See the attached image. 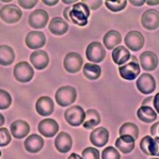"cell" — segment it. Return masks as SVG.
Returning a JSON list of instances; mask_svg holds the SVG:
<instances>
[{"label":"cell","mask_w":159,"mask_h":159,"mask_svg":"<svg viewBox=\"0 0 159 159\" xmlns=\"http://www.w3.org/2000/svg\"><path fill=\"white\" fill-rule=\"evenodd\" d=\"M90 15V10L85 3L82 1L76 3L71 8L69 17L72 23L83 27L88 24V20Z\"/></svg>","instance_id":"6da1fadb"},{"label":"cell","mask_w":159,"mask_h":159,"mask_svg":"<svg viewBox=\"0 0 159 159\" xmlns=\"http://www.w3.org/2000/svg\"><path fill=\"white\" fill-rule=\"evenodd\" d=\"M56 101L60 107H66L72 103H74L77 98V91L75 88L72 86H63L59 88L56 92Z\"/></svg>","instance_id":"7a4b0ae2"},{"label":"cell","mask_w":159,"mask_h":159,"mask_svg":"<svg viewBox=\"0 0 159 159\" xmlns=\"http://www.w3.org/2000/svg\"><path fill=\"white\" fill-rule=\"evenodd\" d=\"M119 73L120 76L126 80H133L136 79L140 73V67L137 58L134 56H131L126 64L119 67Z\"/></svg>","instance_id":"3957f363"},{"label":"cell","mask_w":159,"mask_h":159,"mask_svg":"<svg viewBox=\"0 0 159 159\" xmlns=\"http://www.w3.org/2000/svg\"><path fill=\"white\" fill-rule=\"evenodd\" d=\"M65 119L71 126L78 127L84 123L85 111L80 106H72L65 110Z\"/></svg>","instance_id":"277c9868"},{"label":"cell","mask_w":159,"mask_h":159,"mask_svg":"<svg viewBox=\"0 0 159 159\" xmlns=\"http://www.w3.org/2000/svg\"><path fill=\"white\" fill-rule=\"evenodd\" d=\"M22 16V10L15 5H7L0 10L1 20L8 24H13L18 22Z\"/></svg>","instance_id":"5b68a950"},{"label":"cell","mask_w":159,"mask_h":159,"mask_svg":"<svg viewBox=\"0 0 159 159\" xmlns=\"http://www.w3.org/2000/svg\"><path fill=\"white\" fill-rule=\"evenodd\" d=\"M14 76L19 82L26 83L30 81L34 76V70L27 62H20L15 66Z\"/></svg>","instance_id":"8992f818"},{"label":"cell","mask_w":159,"mask_h":159,"mask_svg":"<svg viewBox=\"0 0 159 159\" xmlns=\"http://www.w3.org/2000/svg\"><path fill=\"white\" fill-rule=\"evenodd\" d=\"M86 57L89 61L93 64L101 63L106 57V49L100 42L95 41L91 42L87 47L86 49Z\"/></svg>","instance_id":"52a82bcc"},{"label":"cell","mask_w":159,"mask_h":159,"mask_svg":"<svg viewBox=\"0 0 159 159\" xmlns=\"http://www.w3.org/2000/svg\"><path fill=\"white\" fill-rule=\"evenodd\" d=\"M136 86L140 93L144 95H149L155 91L157 84L155 78L151 74L143 73L136 80Z\"/></svg>","instance_id":"ba28073f"},{"label":"cell","mask_w":159,"mask_h":159,"mask_svg":"<svg viewBox=\"0 0 159 159\" xmlns=\"http://www.w3.org/2000/svg\"><path fill=\"white\" fill-rule=\"evenodd\" d=\"M82 65H83V59L78 53L71 52L65 56L64 60V67L67 72L69 73L79 72L82 67Z\"/></svg>","instance_id":"9c48e42d"},{"label":"cell","mask_w":159,"mask_h":159,"mask_svg":"<svg viewBox=\"0 0 159 159\" xmlns=\"http://www.w3.org/2000/svg\"><path fill=\"white\" fill-rule=\"evenodd\" d=\"M139 147L141 151L146 155L159 157V137L152 138L147 135L141 139Z\"/></svg>","instance_id":"30bf717a"},{"label":"cell","mask_w":159,"mask_h":159,"mask_svg":"<svg viewBox=\"0 0 159 159\" xmlns=\"http://www.w3.org/2000/svg\"><path fill=\"white\" fill-rule=\"evenodd\" d=\"M124 43L130 50L137 52L144 47L145 39L140 32L131 30L126 34L124 38Z\"/></svg>","instance_id":"8fae6325"},{"label":"cell","mask_w":159,"mask_h":159,"mask_svg":"<svg viewBox=\"0 0 159 159\" xmlns=\"http://www.w3.org/2000/svg\"><path fill=\"white\" fill-rule=\"evenodd\" d=\"M49 17L48 13L42 10V9H39V10H35L33 11L29 16V25L33 28V29H42L45 28L48 22Z\"/></svg>","instance_id":"7c38bea8"},{"label":"cell","mask_w":159,"mask_h":159,"mask_svg":"<svg viewBox=\"0 0 159 159\" xmlns=\"http://www.w3.org/2000/svg\"><path fill=\"white\" fill-rule=\"evenodd\" d=\"M141 25L148 30H154L159 27V12L154 9L147 10L141 16Z\"/></svg>","instance_id":"4fadbf2b"},{"label":"cell","mask_w":159,"mask_h":159,"mask_svg":"<svg viewBox=\"0 0 159 159\" xmlns=\"http://www.w3.org/2000/svg\"><path fill=\"white\" fill-rule=\"evenodd\" d=\"M38 130L44 137L53 138L57 134L59 130V125L54 119L47 118L39 123Z\"/></svg>","instance_id":"5bb4252c"},{"label":"cell","mask_w":159,"mask_h":159,"mask_svg":"<svg viewBox=\"0 0 159 159\" xmlns=\"http://www.w3.org/2000/svg\"><path fill=\"white\" fill-rule=\"evenodd\" d=\"M25 43L30 49L41 48L46 44V36L41 31H30L25 38Z\"/></svg>","instance_id":"9a60e30c"},{"label":"cell","mask_w":159,"mask_h":159,"mask_svg":"<svg viewBox=\"0 0 159 159\" xmlns=\"http://www.w3.org/2000/svg\"><path fill=\"white\" fill-rule=\"evenodd\" d=\"M89 140L93 146L98 148H102L107 144L109 140V132L104 127H98L91 131Z\"/></svg>","instance_id":"2e32d148"},{"label":"cell","mask_w":159,"mask_h":159,"mask_svg":"<svg viewBox=\"0 0 159 159\" xmlns=\"http://www.w3.org/2000/svg\"><path fill=\"white\" fill-rule=\"evenodd\" d=\"M139 62L145 71L152 72L157 67L158 58L157 56L151 51H145L139 57Z\"/></svg>","instance_id":"e0dca14e"},{"label":"cell","mask_w":159,"mask_h":159,"mask_svg":"<svg viewBox=\"0 0 159 159\" xmlns=\"http://www.w3.org/2000/svg\"><path fill=\"white\" fill-rule=\"evenodd\" d=\"M55 147L57 151L62 154L68 153L72 147V139L70 134L65 131L59 132L55 139Z\"/></svg>","instance_id":"ac0fdd59"},{"label":"cell","mask_w":159,"mask_h":159,"mask_svg":"<svg viewBox=\"0 0 159 159\" xmlns=\"http://www.w3.org/2000/svg\"><path fill=\"white\" fill-rule=\"evenodd\" d=\"M54 101L49 97L43 96L37 100L36 111L39 116H49L54 112Z\"/></svg>","instance_id":"d6986e66"},{"label":"cell","mask_w":159,"mask_h":159,"mask_svg":"<svg viewBox=\"0 0 159 159\" xmlns=\"http://www.w3.org/2000/svg\"><path fill=\"white\" fill-rule=\"evenodd\" d=\"M30 61L37 70H44L49 64V57L44 50H36L31 53Z\"/></svg>","instance_id":"ffe728a7"},{"label":"cell","mask_w":159,"mask_h":159,"mask_svg":"<svg viewBox=\"0 0 159 159\" xmlns=\"http://www.w3.org/2000/svg\"><path fill=\"white\" fill-rule=\"evenodd\" d=\"M30 130V127L29 123L23 120H16L10 126V131L12 136L18 139L27 137Z\"/></svg>","instance_id":"44dd1931"},{"label":"cell","mask_w":159,"mask_h":159,"mask_svg":"<svg viewBox=\"0 0 159 159\" xmlns=\"http://www.w3.org/2000/svg\"><path fill=\"white\" fill-rule=\"evenodd\" d=\"M44 147L43 138L38 134H31L24 141V148L29 153H39Z\"/></svg>","instance_id":"7402d4cb"},{"label":"cell","mask_w":159,"mask_h":159,"mask_svg":"<svg viewBox=\"0 0 159 159\" xmlns=\"http://www.w3.org/2000/svg\"><path fill=\"white\" fill-rule=\"evenodd\" d=\"M68 23L61 17H55L48 24V30L56 36H62L68 31Z\"/></svg>","instance_id":"603a6c76"},{"label":"cell","mask_w":159,"mask_h":159,"mask_svg":"<svg viewBox=\"0 0 159 159\" xmlns=\"http://www.w3.org/2000/svg\"><path fill=\"white\" fill-rule=\"evenodd\" d=\"M116 147L123 154H129L135 148V139L128 135L120 136L116 139Z\"/></svg>","instance_id":"cb8c5ba5"},{"label":"cell","mask_w":159,"mask_h":159,"mask_svg":"<svg viewBox=\"0 0 159 159\" xmlns=\"http://www.w3.org/2000/svg\"><path fill=\"white\" fill-rule=\"evenodd\" d=\"M130 53L128 48L123 46H119L112 52V59L114 63L118 65H123L126 64L130 58Z\"/></svg>","instance_id":"d4e9b609"},{"label":"cell","mask_w":159,"mask_h":159,"mask_svg":"<svg viewBox=\"0 0 159 159\" xmlns=\"http://www.w3.org/2000/svg\"><path fill=\"white\" fill-rule=\"evenodd\" d=\"M101 122V117L99 113L95 109H89L85 112V120L82 123L85 129L90 130L98 126Z\"/></svg>","instance_id":"484cf974"},{"label":"cell","mask_w":159,"mask_h":159,"mask_svg":"<svg viewBox=\"0 0 159 159\" xmlns=\"http://www.w3.org/2000/svg\"><path fill=\"white\" fill-rule=\"evenodd\" d=\"M103 42L108 50L115 49L122 42V36L116 30H109L103 38Z\"/></svg>","instance_id":"4316f807"},{"label":"cell","mask_w":159,"mask_h":159,"mask_svg":"<svg viewBox=\"0 0 159 159\" xmlns=\"http://www.w3.org/2000/svg\"><path fill=\"white\" fill-rule=\"evenodd\" d=\"M137 116L141 122L146 123H151L157 120V114L153 109V107L141 106L138 110Z\"/></svg>","instance_id":"83f0119b"},{"label":"cell","mask_w":159,"mask_h":159,"mask_svg":"<svg viewBox=\"0 0 159 159\" xmlns=\"http://www.w3.org/2000/svg\"><path fill=\"white\" fill-rule=\"evenodd\" d=\"M15 60V54L13 48L7 45L0 46V65L9 66Z\"/></svg>","instance_id":"f1b7e54d"},{"label":"cell","mask_w":159,"mask_h":159,"mask_svg":"<svg viewBox=\"0 0 159 159\" xmlns=\"http://www.w3.org/2000/svg\"><path fill=\"white\" fill-rule=\"evenodd\" d=\"M83 74L89 80H98L101 76V68L98 65L89 63L83 66Z\"/></svg>","instance_id":"f546056e"},{"label":"cell","mask_w":159,"mask_h":159,"mask_svg":"<svg viewBox=\"0 0 159 159\" xmlns=\"http://www.w3.org/2000/svg\"><path fill=\"white\" fill-rule=\"evenodd\" d=\"M119 134H120V136L128 135V136L133 138L136 140L138 137H139V130L138 126L135 123H125L120 127Z\"/></svg>","instance_id":"4dcf8cb0"},{"label":"cell","mask_w":159,"mask_h":159,"mask_svg":"<svg viewBox=\"0 0 159 159\" xmlns=\"http://www.w3.org/2000/svg\"><path fill=\"white\" fill-rule=\"evenodd\" d=\"M127 1L126 0H119V1H109L107 0L105 2L106 7L108 8L110 11L112 12H120L123 11L124 8L126 7L127 5Z\"/></svg>","instance_id":"1f68e13d"},{"label":"cell","mask_w":159,"mask_h":159,"mask_svg":"<svg viewBox=\"0 0 159 159\" xmlns=\"http://www.w3.org/2000/svg\"><path fill=\"white\" fill-rule=\"evenodd\" d=\"M12 104V97L7 90L0 89V110H6Z\"/></svg>","instance_id":"d6a6232c"},{"label":"cell","mask_w":159,"mask_h":159,"mask_svg":"<svg viewBox=\"0 0 159 159\" xmlns=\"http://www.w3.org/2000/svg\"><path fill=\"white\" fill-rule=\"evenodd\" d=\"M101 157L102 159H121V155L116 148L107 147L102 151Z\"/></svg>","instance_id":"836d02e7"},{"label":"cell","mask_w":159,"mask_h":159,"mask_svg":"<svg viewBox=\"0 0 159 159\" xmlns=\"http://www.w3.org/2000/svg\"><path fill=\"white\" fill-rule=\"evenodd\" d=\"M99 157H100L99 151L97 148L91 147L86 148L81 154L82 159H99Z\"/></svg>","instance_id":"e575fe53"},{"label":"cell","mask_w":159,"mask_h":159,"mask_svg":"<svg viewBox=\"0 0 159 159\" xmlns=\"http://www.w3.org/2000/svg\"><path fill=\"white\" fill-rule=\"evenodd\" d=\"M11 134L7 128H0V147H6L11 142Z\"/></svg>","instance_id":"d590c367"},{"label":"cell","mask_w":159,"mask_h":159,"mask_svg":"<svg viewBox=\"0 0 159 159\" xmlns=\"http://www.w3.org/2000/svg\"><path fill=\"white\" fill-rule=\"evenodd\" d=\"M38 0H19V5L24 9H31L38 4Z\"/></svg>","instance_id":"8d00e7d4"},{"label":"cell","mask_w":159,"mask_h":159,"mask_svg":"<svg viewBox=\"0 0 159 159\" xmlns=\"http://www.w3.org/2000/svg\"><path fill=\"white\" fill-rule=\"evenodd\" d=\"M83 3H85L87 5L89 10H97L98 7H100L102 6L101 0H98V1H82Z\"/></svg>","instance_id":"74e56055"},{"label":"cell","mask_w":159,"mask_h":159,"mask_svg":"<svg viewBox=\"0 0 159 159\" xmlns=\"http://www.w3.org/2000/svg\"><path fill=\"white\" fill-rule=\"evenodd\" d=\"M158 130H159V122H157V123H154V124L151 126V128H150V134H151V137L152 138L159 137Z\"/></svg>","instance_id":"f35d334b"},{"label":"cell","mask_w":159,"mask_h":159,"mask_svg":"<svg viewBox=\"0 0 159 159\" xmlns=\"http://www.w3.org/2000/svg\"><path fill=\"white\" fill-rule=\"evenodd\" d=\"M153 107L155 110L159 114V92L154 97V100H153Z\"/></svg>","instance_id":"ab89813d"},{"label":"cell","mask_w":159,"mask_h":159,"mask_svg":"<svg viewBox=\"0 0 159 159\" xmlns=\"http://www.w3.org/2000/svg\"><path fill=\"white\" fill-rule=\"evenodd\" d=\"M153 100H154V97H148V98H147L146 99L143 100L142 106L152 107V106H153Z\"/></svg>","instance_id":"60d3db41"},{"label":"cell","mask_w":159,"mask_h":159,"mask_svg":"<svg viewBox=\"0 0 159 159\" xmlns=\"http://www.w3.org/2000/svg\"><path fill=\"white\" fill-rule=\"evenodd\" d=\"M129 3H130V5L135 6V7H141V6H143L145 3H146V1H144V0H139V1L130 0V1H129Z\"/></svg>","instance_id":"b9f144b4"},{"label":"cell","mask_w":159,"mask_h":159,"mask_svg":"<svg viewBox=\"0 0 159 159\" xmlns=\"http://www.w3.org/2000/svg\"><path fill=\"white\" fill-rule=\"evenodd\" d=\"M71 8L72 7H66L64 11V17L65 18V20H67L68 22H71L70 20V17H69V14H70V11H71Z\"/></svg>","instance_id":"7bdbcfd3"},{"label":"cell","mask_w":159,"mask_h":159,"mask_svg":"<svg viewBox=\"0 0 159 159\" xmlns=\"http://www.w3.org/2000/svg\"><path fill=\"white\" fill-rule=\"evenodd\" d=\"M42 2H43L45 5H47V6H55V5H57L58 3V0H53V1H48V0H42Z\"/></svg>","instance_id":"ee69618b"},{"label":"cell","mask_w":159,"mask_h":159,"mask_svg":"<svg viewBox=\"0 0 159 159\" xmlns=\"http://www.w3.org/2000/svg\"><path fill=\"white\" fill-rule=\"evenodd\" d=\"M146 3H147L148 6H157V5H159V0H155V1L148 0V1H146Z\"/></svg>","instance_id":"f6af8a7d"},{"label":"cell","mask_w":159,"mask_h":159,"mask_svg":"<svg viewBox=\"0 0 159 159\" xmlns=\"http://www.w3.org/2000/svg\"><path fill=\"white\" fill-rule=\"evenodd\" d=\"M67 159H82L81 157H80L78 154H75V153H72V155L69 156V157Z\"/></svg>","instance_id":"bcb514c9"},{"label":"cell","mask_w":159,"mask_h":159,"mask_svg":"<svg viewBox=\"0 0 159 159\" xmlns=\"http://www.w3.org/2000/svg\"><path fill=\"white\" fill-rule=\"evenodd\" d=\"M5 124V117L2 114H0V127Z\"/></svg>","instance_id":"7dc6e473"},{"label":"cell","mask_w":159,"mask_h":159,"mask_svg":"<svg viewBox=\"0 0 159 159\" xmlns=\"http://www.w3.org/2000/svg\"><path fill=\"white\" fill-rule=\"evenodd\" d=\"M76 2H77L76 0H72V1H66V0H63V3L67 4V5H69V4H72V3H76Z\"/></svg>","instance_id":"c3c4849f"},{"label":"cell","mask_w":159,"mask_h":159,"mask_svg":"<svg viewBox=\"0 0 159 159\" xmlns=\"http://www.w3.org/2000/svg\"><path fill=\"white\" fill-rule=\"evenodd\" d=\"M2 157V152H1V150H0V157Z\"/></svg>","instance_id":"681fc988"},{"label":"cell","mask_w":159,"mask_h":159,"mask_svg":"<svg viewBox=\"0 0 159 159\" xmlns=\"http://www.w3.org/2000/svg\"><path fill=\"white\" fill-rule=\"evenodd\" d=\"M150 159H159V158H157V157H153V158H150Z\"/></svg>","instance_id":"f907efd6"},{"label":"cell","mask_w":159,"mask_h":159,"mask_svg":"<svg viewBox=\"0 0 159 159\" xmlns=\"http://www.w3.org/2000/svg\"><path fill=\"white\" fill-rule=\"evenodd\" d=\"M158 133H159V130H158Z\"/></svg>","instance_id":"816d5d0a"}]
</instances>
